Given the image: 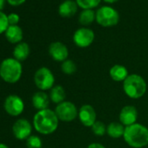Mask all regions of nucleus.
Masks as SVG:
<instances>
[{"label": "nucleus", "instance_id": "f8f14e48", "mask_svg": "<svg viewBox=\"0 0 148 148\" xmlns=\"http://www.w3.org/2000/svg\"><path fill=\"white\" fill-rule=\"evenodd\" d=\"M49 54L51 58L58 62H64L69 56V51L65 45L61 42H53L49 46Z\"/></svg>", "mask_w": 148, "mask_h": 148}, {"label": "nucleus", "instance_id": "6e6552de", "mask_svg": "<svg viewBox=\"0 0 148 148\" xmlns=\"http://www.w3.org/2000/svg\"><path fill=\"white\" fill-rule=\"evenodd\" d=\"M4 108L7 114L12 117H18L24 112L25 103L19 96L12 94L9 95L5 99L4 102Z\"/></svg>", "mask_w": 148, "mask_h": 148}, {"label": "nucleus", "instance_id": "cd10ccee", "mask_svg": "<svg viewBox=\"0 0 148 148\" xmlns=\"http://www.w3.org/2000/svg\"><path fill=\"white\" fill-rule=\"evenodd\" d=\"M6 1L8 2V4H10L12 6H18L24 4L25 2V0H6Z\"/></svg>", "mask_w": 148, "mask_h": 148}, {"label": "nucleus", "instance_id": "7ed1b4c3", "mask_svg": "<svg viewBox=\"0 0 148 148\" xmlns=\"http://www.w3.org/2000/svg\"><path fill=\"white\" fill-rule=\"evenodd\" d=\"M22 73V64L14 58H7L0 64V78L6 83H17L21 79Z\"/></svg>", "mask_w": 148, "mask_h": 148}, {"label": "nucleus", "instance_id": "ddd939ff", "mask_svg": "<svg viewBox=\"0 0 148 148\" xmlns=\"http://www.w3.org/2000/svg\"><path fill=\"white\" fill-rule=\"evenodd\" d=\"M137 119L138 111L133 106H125L121 109L119 112V121L125 126L135 124Z\"/></svg>", "mask_w": 148, "mask_h": 148}, {"label": "nucleus", "instance_id": "bb28decb", "mask_svg": "<svg viewBox=\"0 0 148 148\" xmlns=\"http://www.w3.org/2000/svg\"><path fill=\"white\" fill-rule=\"evenodd\" d=\"M9 25H17L19 22V16L16 13H11L8 15Z\"/></svg>", "mask_w": 148, "mask_h": 148}, {"label": "nucleus", "instance_id": "20e7f679", "mask_svg": "<svg viewBox=\"0 0 148 148\" xmlns=\"http://www.w3.org/2000/svg\"><path fill=\"white\" fill-rule=\"evenodd\" d=\"M147 85L145 79L138 74H131L123 82V90L131 99H139L146 92Z\"/></svg>", "mask_w": 148, "mask_h": 148}, {"label": "nucleus", "instance_id": "f3484780", "mask_svg": "<svg viewBox=\"0 0 148 148\" xmlns=\"http://www.w3.org/2000/svg\"><path fill=\"white\" fill-rule=\"evenodd\" d=\"M109 73L112 79L117 82H120V81L124 82L125 79L129 76L127 68L122 64H114L110 69Z\"/></svg>", "mask_w": 148, "mask_h": 148}, {"label": "nucleus", "instance_id": "4be33fe9", "mask_svg": "<svg viewBox=\"0 0 148 148\" xmlns=\"http://www.w3.org/2000/svg\"><path fill=\"white\" fill-rule=\"evenodd\" d=\"M102 0H76L79 7L82 10H92L99 6Z\"/></svg>", "mask_w": 148, "mask_h": 148}, {"label": "nucleus", "instance_id": "6ab92c4d", "mask_svg": "<svg viewBox=\"0 0 148 148\" xmlns=\"http://www.w3.org/2000/svg\"><path fill=\"white\" fill-rule=\"evenodd\" d=\"M125 126L123 125L121 123L119 122H112L110 123L106 126V133L113 138H119L124 136Z\"/></svg>", "mask_w": 148, "mask_h": 148}, {"label": "nucleus", "instance_id": "5701e85b", "mask_svg": "<svg viewBox=\"0 0 148 148\" xmlns=\"http://www.w3.org/2000/svg\"><path fill=\"white\" fill-rule=\"evenodd\" d=\"M61 70L64 73L67 74V75H71V74L76 72L77 65L75 63H74V61H72L71 59H66L65 61L62 62Z\"/></svg>", "mask_w": 148, "mask_h": 148}, {"label": "nucleus", "instance_id": "b1692460", "mask_svg": "<svg viewBox=\"0 0 148 148\" xmlns=\"http://www.w3.org/2000/svg\"><path fill=\"white\" fill-rule=\"evenodd\" d=\"M92 131L96 136L101 137V136L105 135V133L106 132V126L103 122L96 121L92 126Z\"/></svg>", "mask_w": 148, "mask_h": 148}, {"label": "nucleus", "instance_id": "7c9ffc66", "mask_svg": "<svg viewBox=\"0 0 148 148\" xmlns=\"http://www.w3.org/2000/svg\"><path fill=\"white\" fill-rule=\"evenodd\" d=\"M103 1L106 2V3H107V4H113V3L118 2L119 0H103Z\"/></svg>", "mask_w": 148, "mask_h": 148}, {"label": "nucleus", "instance_id": "423d86ee", "mask_svg": "<svg viewBox=\"0 0 148 148\" xmlns=\"http://www.w3.org/2000/svg\"><path fill=\"white\" fill-rule=\"evenodd\" d=\"M34 83L40 91L51 90L54 86L55 79L51 71L47 67L38 69L34 74Z\"/></svg>", "mask_w": 148, "mask_h": 148}, {"label": "nucleus", "instance_id": "9d476101", "mask_svg": "<svg viewBox=\"0 0 148 148\" xmlns=\"http://www.w3.org/2000/svg\"><path fill=\"white\" fill-rule=\"evenodd\" d=\"M32 132V124L25 119H19L12 125V133L18 140H26Z\"/></svg>", "mask_w": 148, "mask_h": 148}, {"label": "nucleus", "instance_id": "a878e982", "mask_svg": "<svg viewBox=\"0 0 148 148\" xmlns=\"http://www.w3.org/2000/svg\"><path fill=\"white\" fill-rule=\"evenodd\" d=\"M8 27H9L8 16L3 12H0V34L5 32Z\"/></svg>", "mask_w": 148, "mask_h": 148}, {"label": "nucleus", "instance_id": "c756f323", "mask_svg": "<svg viewBox=\"0 0 148 148\" xmlns=\"http://www.w3.org/2000/svg\"><path fill=\"white\" fill-rule=\"evenodd\" d=\"M5 1H6V0H0V12H2L3 9L5 8Z\"/></svg>", "mask_w": 148, "mask_h": 148}, {"label": "nucleus", "instance_id": "39448f33", "mask_svg": "<svg viewBox=\"0 0 148 148\" xmlns=\"http://www.w3.org/2000/svg\"><path fill=\"white\" fill-rule=\"evenodd\" d=\"M96 22L103 27H112L119 24V14L111 6H101L96 11Z\"/></svg>", "mask_w": 148, "mask_h": 148}, {"label": "nucleus", "instance_id": "1a4fd4ad", "mask_svg": "<svg viewBox=\"0 0 148 148\" xmlns=\"http://www.w3.org/2000/svg\"><path fill=\"white\" fill-rule=\"evenodd\" d=\"M95 38V35L92 30L81 27L78 29L73 34V42L78 47L80 48H86L90 46Z\"/></svg>", "mask_w": 148, "mask_h": 148}, {"label": "nucleus", "instance_id": "2eb2a0df", "mask_svg": "<svg viewBox=\"0 0 148 148\" xmlns=\"http://www.w3.org/2000/svg\"><path fill=\"white\" fill-rule=\"evenodd\" d=\"M32 106L38 111L48 109L50 104V97L43 91L37 92L33 94L32 99Z\"/></svg>", "mask_w": 148, "mask_h": 148}, {"label": "nucleus", "instance_id": "2f4dec72", "mask_svg": "<svg viewBox=\"0 0 148 148\" xmlns=\"http://www.w3.org/2000/svg\"><path fill=\"white\" fill-rule=\"evenodd\" d=\"M0 148H9L7 145L4 144V143H0Z\"/></svg>", "mask_w": 148, "mask_h": 148}, {"label": "nucleus", "instance_id": "f257e3e1", "mask_svg": "<svg viewBox=\"0 0 148 148\" xmlns=\"http://www.w3.org/2000/svg\"><path fill=\"white\" fill-rule=\"evenodd\" d=\"M58 118L55 112L51 109L38 111L33 117V126L35 130L43 134L53 133L58 126Z\"/></svg>", "mask_w": 148, "mask_h": 148}, {"label": "nucleus", "instance_id": "f03ea898", "mask_svg": "<svg viewBox=\"0 0 148 148\" xmlns=\"http://www.w3.org/2000/svg\"><path fill=\"white\" fill-rule=\"evenodd\" d=\"M123 137L128 145L133 148H142L148 145V128L135 123L125 126Z\"/></svg>", "mask_w": 148, "mask_h": 148}, {"label": "nucleus", "instance_id": "4468645a", "mask_svg": "<svg viewBox=\"0 0 148 148\" xmlns=\"http://www.w3.org/2000/svg\"><path fill=\"white\" fill-rule=\"evenodd\" d=\"M78 5L73 0H64L58 6V14L62 18L73 17L78 12Z\"/></svg>", "mask_w": 148, "mask_h": 148}, {"label": "nucleus", "instance_id": "9b49d317", "mask_svg": "<svg viewBox=\"0 0 148 148\" xmlns=\"http://www.w3.org/2000/svg\"><path fill=\"white\" fill-rule=\"evenodd\" d=\"M79 119L85 126L92 127L97 121V114L94 108L90 105H83L79 110Z\"/></svg>", "mask_w": 148, "mask_h": 148}, {"label": "nucleus", "instance_id": "0eeeda50", "mask_svg": "<svg viewBox=\"0 0 148 148\" xmlns=\"http://www.w3.org/2000/svg\"><path fill=\"white\" fill-rule=\"evenodd\" d=\"M54 112L58 119L64 122H71L79 116L76 106L70 101H64L58 104Z\"/></svg>", "mask_w": 148, "mask_h": 148}, {"label": "nucleus", "instance_id": "c85d7f7f", "mask_svg": "<svg viewBox=\"0 0 148 148\" xmlns=\"http://www.w3.org/2000/svg\"><path fill=\"white\" fill-rule=\"evenodd\" d=\"M87 148H106V147L99 143H92L88 145Z\"/></svg>", "mask_w": 148, "mask_h": 148}, {"label": "nucleus", "instance_id": "aec40b11", "mask_svg": "<svg viewBox=\"0 0 148 148\" xmlns=\"http://www.w3.org/2000/svg\"><path fill=\"white\" fill-rule=\"evenodd\" d=\"M65 91L64 89L63 88V86H59V85H57V86H54L51 89V92H50V99L55 103V104H60L62 102L64 101L65 99Z\"/></svg>", "mask_w": 148, "mask_h": 148}, {"label": "nucleus", "instance_id": "393cba45", "mask_svg": "<svg viewBox=\"0 0 148 148\" xmlns=\"http://www.w3.org/2000/svg\"><path fill=\"white\" fill-rule=\"evenodd\" d=\"M26 146L28 148H41L42 140L37 135H31L26 139Z\"/></svg>", "mask_w": 148, "mask_h": 148}, {"label": "nucleus", "instance_id": "a211bd4d", "mask_svg": "<svg viewBox=\"0 0 148 148\" xmlns=\"http://www.w3.org/2000/svg\"><path fill=\"white\" fill-rule=\"evenodd\" d=\"M30 55V46L25 42H20L16 45L13 50V57L19 62L25 61Z\"/></svg>", "mask_w": 148, "mask_h": 148}, {"label": "nucleus", "instance_id": "412c9836", "mask_svg": "<svg viewBox=\"0 0 148 148\" xmlns=\"http://www.w3.org/2000/svg\"><path fill=\"white\" fill-rule=\"evenodd\" d=\"M96 20V12L93 10H82L79 15V22L81 25L87 26Z\"/></svg>", "mask_w": 148, "mask_h": 148}, {"label": "nucleus", "instance_id": "dca6fc26", "mask_svg": "<svg viewBox=\"0 0 148 148\" xmlns=\"http://www.w3.org/2000/svg\"><path fill=\"white\" fill-rule=\"evenodd\" d=\"M5 38L12 44H18L23 39V31L21 27L17 25H9L6 30Z\"/></svg>", "mask_w": 148, "mask_h": 148}]
</instances>
